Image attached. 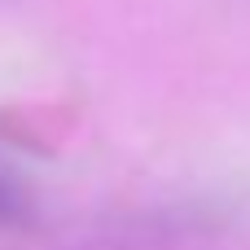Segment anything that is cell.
Wrapping results in <instances>:
<instances>
[{
	"label": "cell",
	"mask_w": 250,
	"mask_h": 250,
	"mask_svg": "<svg viewBox=\"0 0 250 250\" xmlns=\"http://www.w3.org/2000/svg\"><path fill=\"white\" fill-rule=\"evenodd\" d=\"M224 224H229V211L211 198L158 202V207L105 220L97 233H88L83 250H189L211 242Z\"/></svg>",
	"instance_id": "obj_1"
},
{
	"label": "cell",
	"mask_w": 250,
	"mask_h": 250,
	"mask_svg": "<svg viewBox=\"0 0 250 250\" xmlns=\"http://www.w3.org/2000/svg\"><path fill=\"white\" fill-rule=\"evenodd\" d=\"M40 224V198L35 189L0 158V233L13 237V233H31Z\"/></svg>",
	"instance_id": "obj_2"
}]
</instances>
